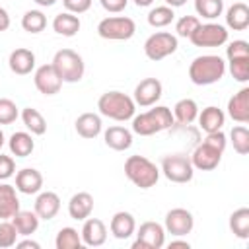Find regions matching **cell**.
<instances>
[{
  "mask_svg": "<svg viewBox=\"0 0 249 249\" xmlns=\"http://www.w3.org/2000/svg\"><path fill=\"white\" fill-rule=\"evenodd\" d=\"M226 74V62L220 54H200L189 64V78L195 86H212Z\"/></svg>",
  "mask_w": 249,
  "mask_h": 249,
  "instance_id": "cell-1",
  "label": "cell"
},
{
  "mask_svg": "<svg viewBox=\"0 0 249 249\" xmlns=\"http://www.w3.org/2000/svg\"><path fill=\"white\" fill-rule=\"evenodd\" d=\"M173 123L175 119H173L171 109L165 105H156L154 109L132 117V132L140 136H152V134L171 128Z\"/></svg>",
  "mask_w": 249,
  "mask_h": 249,
  "instance_id": "cell-2",
  "label": "cell"
},
{
  "mask_svg": "<svg viewBox=\"0 0 249 249\" xmlns=\"http://www.w3.org/2000/svg\"><path fill=\"white\" fill-rule=\"evenodd\" d=\"M97 109H99V115L113 119V121H119V123H124V121L134 117L136 103L130 95L113 89V91H105L97 99Z\"/></svg>",
  "mask_w": 249,
  "mask_h": 249,
  "instance_id": "cell-3",
  "label": "cell"
},
{
  "mask_svg": "<svg viewBox=\"0 0 249 249\" xmlns=\"http://www.w3.org/2000/svg\"><path fill=\"white\" fill-rule=\"evenodd\" d=\"M124 175L138 189H150L160 179V167L146 156H128L124 161Z\"/></svg>",
  "mask_w": 249,
  "mask_h": 249,
  "instance_id": "cell-4",
  "label": "cell"
},
{
  "mask_svg": "<svg viewBox=\"0 0 249 249\" xmlns=\"http://www.w3.org/2000/svg\"><path fill=\"white\" fill-rule=\"evenodd\" d=\"M51 64L58 72L60 80L66 82V84H76L86 74V64H84L82 54H78L72 49H60V51H56Z\"/></svg>",
  "mask_w": 249,
  "mask_h": 249,
  "instance_id": "cell-5",
  "label": "cell"
},
{
  "mask_svg": "<svg viewBox=\"0 0 249 249\" xmlns=\"http://www.w3.org/2000/svg\"><path fill=\"white\" fill-rule=\"evenodd\" d=\"M136 33V23L128 16H109L97 23V35L107 41H128Z\"/></svg>",
  "mask_w": 249,
  "mask_h": 249,
  "instance_id": "cell-6",
  "label": "cell"
},
{
  "mask_svg": "<svg viewBox=\"0 0 249 249\" xmlns=\"http://www.w3.org/2000/svg\"><path fill=\"white\" fill-rule=\"evenodd\" d=\"M165 179L171 183H189L195 175V167L191 163V158L185 154H167L161 158V169Z\"/></svg>",
  "mask_w": 249,
  "mask_h": 249,
  "instance_id": "cell-7",
  "label": "cell"
},
{
  "mask_svg": "<svg viewBox=\"0 0 249 249\" xmlns=\"http://www.w3.org/2000/svg\"><path fill=\"white\" fill-rule=\"evenodd\" d=\"M177 47H179L177 35H173L169 31H156L144 41V54L150 60L158 62V60H163L169 54H173L177 51Z\"/></svg>",
  "mask_w": 249,
  "mask_h": 249,
  "instance_id": "cell-8",
  "label": "cell"
},
{
  "mask_svg": "<svg viewBox=\"0 0 249 249\" xmlns=\"http://www.w3.org/2000/svg\"><path fill=\"white\" fill-rule=\"evenodd\" d=\"M189 41L195 47H222L228 41V29L216 21H208V23H200L193 35L189 37Z\"/></svg>",
  "mask_w": 249,
  "mask_h": 249,
  "instance_id": "cell-9",
  "label": "cell"
},
{
  "mask_svg": "<svg viewBox=\"0 0 249 249\" xmlns=\"http://www.w3.org/2000/svg\"><path fill=\"white\" fill-rule=\"evenodd\" d=\"M134 233L136 239L132 249H161L165 245V228L158 222H144Z\"/></svg>",
  "mask_w": 249,
  "mask_h": 249,
  "instance_id": "cell-10",
  "label": "cell"
},
{
  "mask_svg": "<svg viewBox=\"0 0 249 249\" xmlns=\"http://www.w3.org/2000/svg\"><path fill=\"white\" fill-rule=\"evenodd\" d=\"M163 228H165V233H171L175 237H183V235L193 231L195 218H193L191 210H187V208H171L165 214Z\"/></svg>",
  "mask_w": 249,
  "mask_h": 249,
  "instance_id": "cell-11",
  "label": "cell"
},
{
  "mask_svg": "<svg viewBox=\"0 0 249 249\" xmlns=\"http://www.w3.org/2000/svg\"><path fill=\"white\" fill-rule=\"evenodd\" d=\"M33 82L39 93L43 95H56L64 84L53 64H41L33 74Z\"/></svg>",
  "mask_w": 249,
  "mask_h": 249,
  "instance_id": "cell-12",
  "label": "cell"
},
{
  "mask_svg": "<svg viewBox=\"0 0 249 249\" xmlns=\"http://www.w3.org/2000/svg\"><path fill=\"white\" fill-rule=\"evenodd\" d=\"M161 93H163V86L158 78H144L136 84L132 99L140 107H152L160 101Z\"/></svg>",
  "mask_w": 249,
  "mask_h": 249,
  "instance_id": "cell-13",
  "label": "cell"
},
{
  "mask_svg": "<svg viewBox=\"0 0 249 249\" xmlns=\"http://www.w3.org/2000/svg\"><path fill=\"white\" fill-rule=\"evenodd\" d=\"M189 158H191V163H193L195 169L212 171V169H216V167L220 165V161H222V152L216 150V148H212V146H208V144H204V142H200V144L193 150V154H191Z\"/></svg>",
  "mask_w": 249,
  "mask_h": 249,
  "instance_id": "cell-14",
  "label": "cell"
},
{
  "mask_svg": "<svg viewBox=\"0 0 249 249\" xmlns=\"http://www.w3.org/2000/svg\"><path fill=\"white\" fill-rule=\"evenodd\" d=\"M82 243L88 245V247H99L107 241V228L103 224V220L99 218H86L84 220V226H82Z\"/></svg>",
  "mask_w": 249,
  "mask_h": 249,
  "instance_id": "cell-15",
  "label": "cell"
},
{
  "mask_svg": "<svg viewBox=\"0 0 249 249\" xmlns=\"http://www.w3.org/2000/svg\"><path fill=\"white\" fill-rule=\"evenodd\" d=\"M8 66L14 74L18 76H27L33 72L35 68V53L25 49V47H18L10 53L8 56Z\"/></svg>",
  "mask_w": 249,
  "mask_h": 249,
  "instance_id": "cell-16",
  "label": "cell"
},
{
  "mask_svg": "<svg viewBox=\"0 0 249 249\" xmlns=\"http://www.w3.org/2000/svg\"><path fill=\"white\" fill-rule=\"evenodd\" d=\"M228 115L239 124L249 123V88H241L228 99Z\"/></svg>",
  "mask_w": 249,
  "mask_h": 249,
  "instance_id": "cell-17",
  "label": "cell"
},
{
  "mask_svg": "<svg viewBox=\"0 0 249 249\" xmlns=\"http://www.w3.org/2000/svg\"><path fill=\"white\" fill-rule=\"evenodd\" d=\"M43 189V175L35 167H23L16 173V191L23 195H37Z\"/></svg>",
  "mask_w": 249,
  "mask_h": 249,
  "instance_id": "cell-18",
  "label": "cell"
},
{
  "mask_svg": "<svg viewBox=\"0 0 249 249\" xmlns=\"http://www.w3.org/2000/svg\"><path fill=\"white\" fill-rule=\"evenodd\" d=\"M60 210V196L54 191H43L35 198V214L39 220H53Z\"/></svg>",
  "mask_w": 249,
  "mask_h": 249,
  "instance_id": "cell-19",
  "label": "cell"
},
{
  "mask_svg": "<svg viewBox=\"0 0 249 249\" xmlns=\"http://www.w3.org/2000/svg\"><path fill=\"white\" fill-rule=\"evenodd\" d=\"M109 230L113 233V237L117 239H128L134 231H136V220L130 212L126 210H119L113 214L111 222H109Z\"/></svg>",
  "mask_w": 249,
  "mask_h": 249,
  "instance_id": "cell-20",
  "label": "cell"
},
{
  "mask_svg": "<svg viewBox=\"0 0 249 249\" xmlns=\"http://www.w3.org/2000/svg\"><path fill=\"white\" fill-rule=\"evenodd\" d=\"M103 140H105V146H109L111 150L124 152V150H128L132 146V130L115 124V126H109L103 132Z\"/></svg>",
  "mask_w": 249,
  "mask_h": 249,
  "instance_id": "cell-21",
  "label": "cell"
},
{
  "mask_svg": "<svg viewBox=\"0 0 249 249\" xmlns=\"http://www.w3.org/2000/svg\"><path fill=\"white\" fill-rule=\"evenodd\" d=\"M91 212H93V196L89 193L80 191V193L70 196V200H68V214H70V218L84 222L88 216H91Z\"/></svg>",
  "mask_w": 249,
  "mask_h": 249,
  "instance_id": "cell-22",
  "label": "cell"
},
{
  "mask_svg": "<svg viewBox=\"0 0 249 249\" xmlns=\"http://www.w3.org/2000/svg\"><path fill=\"white\" fill-rule=\"evenodd\" d=\"M196 119H198V126L204 132H214V130H222L226 123V113L216 105H208L202 111H198Z\"/></svg>",
  "mask_w": 249,
  "mask_h": 249,
  "instance_id": "cell-23",
  "label": "cell"
},
{
  "mask_svg": "<svg viewBox=\"0 0 249 249\" xmlns=\"http://www.w3.org/2000/svg\"><path fill=\"white\" fill-rule=\"evenodd\" d=\"M19 210V198L14 185L0 183V220H10Z\"/></svg>",
  "mask_w": 249,
  "mask_h": 249,
  "instance_id": "cell-24",
  "label": "cell"
},
{
  "mask_svg": "<svg viewBox=\"0 0 249 249\" xmlns=\"http://www.w3.org/2000/svg\"><path fill=\"white\" fill-rule=\"evenodd\" d=\"M226 25L233 31H245L249 27V6L245 2H235L226 10Z\"/></svg>",
  "mask_w": 249,
  "mask_h": 249,
  "instance_id": "cell-25",
  "label": "cell"
},
{
  "mask_svg": "<svg viewBox=\"0 0 249 249\" xmlns=\"http://www.w3.org/2000/svg\"><path fill=\"white\" fill-rule=\"evenodd\" d=\"M74 128L76 132L82 136V138H95L101 128H103V123H101V117L97 113H82L76 123H74Z\"/></svg>",
  "mask_w": 249,
  "mask_h": 249,
  "instance_id": "cell-26",
  "label": "cell"
},
{
  "mask_svg": "<svg viewBox=\"0 0 249 249\" xmlns=\"http://www.w3.org/2000/svg\"><path fill=\"white\" fill-rule=\"evenodd\" d=\"M80 27H82L80 18L76 14H70V12H60L53 19V31L56 35H62V37H74L80 31Z\"/></svg>",
  "mask_w": 249,
  "mask_h": 249,
  "instance_id": "cell-27",
  "label": "cell"
},
{
  "mask_svg": "<svg viewBox=\"0 0 249 249\" xmlns=\"http://www.w3.org/2000/svg\"><path fill=\"white\" fill-rule=\"evenodd\" d=\"M8 148H10L12 156H16V158H27V156H31V152L35 150L33 134L31 132H23V130L14 132L10 136V140H8Z\"/></svg>",
  "mask_w": 249,
  "mask_h": 249,
  "instance_id": "cell-28",
  "label": "cell"
},
{
  "mask_svg": "<svg viewBox=\"0 0 249 249\" xmlns=\"http://www.w3.org/2000/svg\"><path fill=\"white\" fill-rule=\"evenodd\" d=\"M196 117H198V105H196L195 99L183 97V99H179L175 103V107H173V119L179 124L189 126L193 121H196Z\"/></svg>",
  "mask_w": 249,
  "mask_h": 249,
  "instance_id": "cell-29",
  "label": "cell"
},
{
  "mask_svg": "<svg viewBox=\"0 0 249 249\" xmlns=\"http://www.w3.org/2000/svg\"><path fill=\"white\" fill-rule=\"evenodd\" d=\"M12 224L16 226V230H18V233L19 235H31V233H35L37 231V228H39V216L35 214V210L31 212V210H18L12 218Z\"/></svg>",
  "mask_w": 249,
  "mask_h": 249,
  "instance_id": "cell-30",
  "label": "cell"
},
{
  "mask_svg": "<svg viewBox=\"0 0 249 249\" xmlns=\"http://www.w3.org/2000/svg\"><path fill=\"white\" fill-rule=\"evenodd\" d=\"M21 121L25 124V128L31 134H35V136H41V134L47 132V121H45V117L37 109H33V107H23L21 109Z\"/></svg>",
  "mask_w": 249,
  "mask_h": 249,
  "instance_id": "cell-31",
  "label": "cell"
},
{
  "mask_svg": "<svg viewBox=\"0 0 249 249\" xmlns=\"http://www.w3.org/2000/svg\"><path fill=\"white\" fill-rule=\"evenodd\" d=\"M230 230L239 239H247L249 237V208L247 206H241V208L231 212V216H230Z\"/></svg>",
  "mask_w": 249,
  "mask_h": 249,
  "instance_id": "cell-32",
  "label": "cell"
},
{
  "mask_svg": "<svg viewBox=\"0 0 249 249\" xmlns=\"http://www.w3.org/2000/svg\"><path fill=\"white\" fill-rule=\"evenodd\" d=\"M84 243H82V235L76 228H60L56 237H54V247L56 249H80Z\"/></svg>",
  "mask_w": 249,
  "mask_h": 249,
  "instance_id": "cell-33",
  "label": "cell"
},
{
  "mask_svg": "<svg viewBox=\"0 0 249 249\" xmlns=\"http://www.w3.org/2000/svg\"><path fill=\"white\" fill-rule=\"evenodd\" d=\"M21 27L31 35H37L47 27V16L41 10H27L21 16Z\"/></svg>",
  "mask_w": 249,
  "mask_h": 249,
  "instance_id": "cell-34",
  "label": "cell"
},
{
  "mask_svg": "<svg viewBox=\"0 0 249 249\" xmlns=\"http://www.w3.org/2000/svg\"><path fill=\"white\" fill-rule=\"evenodd\" d=\"M195 10L200 18L212 21L222 16L224 12V0H195Z\"/></svg>",
  "mask_w": 249,
  "mask_h": 249,
  "instance_id": "cell-35",
  "label": "cell"
},
{
  "mask_svg": "<svg viewBox=\"0 0 249 249\" xmlns=\"http://www.w3.org/2000/svg\"><path fill=\"white\" fill-rule=\"evenodd\" d=\"M175 19V12L171 6H156L148 12V23L152 27H165Z\"/></svg>",
  "mask_w": 249,
  "mask_h": 249,
  "instance_id": "cell-36",
  "label": "cell"
},
{
  "mask_svg": "<svg viewBox=\"0 0 249 249\" xmlns=\"http://www.w3.org/2000/svg\"><path fill=\"white\" fill-rule=\"evenodd\" d=\"M230 142L239 156H247L249 154V130H247V126L235 124L230 132Z\"/></svg>",
  "mask_w": 249,
  "mask_h": 249,
  "instance_id": "cell-37",
  "label": "cell"
},
{
  "mask_svg": "<svg viewBox=\"0 0 249 249\" xmlns=\"http://www.w3.org/2000/svg\"><path fill=\"white\" fill-rule=\"evenodd\" d=\"M18 230L16 226L12 224V220H2L0 222V247L2 249H8V247H14L16 241H18Z\"/></svg>",
  "mask_w": 249,
  "mask_h": 249,
  "instance_id": "cell-38",
  "label": "cell"
},
{
  "mask_svg": "<svg viewBox=\"0 0 249 249\" xmlns=\"http://www.w3.org/2000/svg\"><path fill=\"white\" fill-rule=\"evenodd\" d=\"M200 25V19L196 16H181L175 23V31H177V37H185L189 39L193 35V31Z\"/></svg>",
  "mask_w": 249,
  "mask_h": 249,
  "instance_id": "cell-39",
  "label": "cell"
},
{
  "mask_svg": "<svg viewBox=\"0 0 249 249\" xmlns=\"http://www.w3.org/2000/svg\"><path fill=\"white\" fill-rule=\"evenodd\" d=\"M18 117H19L18 105L8 97H0V124H12Z\"/></svg>",
  "mask_w": 249,
  "mask_h": 249,
  "instance_id": "cell-40",
  "label": "cell"
},
{
  "mask_svg": "<svg viewBox=\"0 0 249 249\" xmlns=\"http://www.w3.org/2000/svg\"><path fill=\"white\" fill-rule=\"evenodd\" d=\"M228 62H230V72H231L233 80L245 84L249 80V56L247 58H233Z\"/></svg>",
  "mask_w": 249,
  "mask_h": 249,
  "instance_id": "cell-41",
  "label": "cell"
},
{
  "mask_svg": "<svg viewBox=\"0 0 249 249\" xmlns=\"http://www.w3.org/2000/svg\"><path fill=\"white\" fill-rule=\"evenodd\" d=\"M226 56H228V60H233V58H247V56H249V43L243 41V39L231 41V43L226 47Z\"/></svg>",
  "mask_w": 249,
  "mask_h": 249,
  "instance_id": "cell-42",
  "label": "cell"
},
{
  "mask_svg": "<svg viewBox=\"0 0 249 249\" xmlns=\"http://www.w3.org/2000/svg\"><path fill=\"white\" fill-rule=\"evenodd\" d=\"M202 142L208 144V146H212V148H216V150H220L222 154H224V150H226V146H228V138H226V134H224L222 130L206 132V138H204Z\"/></svg>",
  "mask_w": 249,
  "mask_h": 249,
  "instance_id": "cell-43",
  "label": "cell"
},
{
  "mask_svg": "<svg viewBox=\"0 0 249 249\" xmlns=\"http://www.w3.org/2000/svg\"><path fill=\"white\" fill-rule=\"evenodd\" d=\"M14 173H16V161H14V158L12 156H6V154H0V181L10 179Z\"/></svg>",
  "mask_w": 249,
  "mask_h": 249,
  "instance_id": "cell-44",
  "label": "cell"
},
{
  "mask_svg": "<svg viewBox=\"0 0 249 249\" xmlns=\"http://www.w3.org/2000/svg\"><path fill=\"white\" fill-rule=\"evenodd\" d=\"M91 2L93 0H62V4H64V8H66V12H70V14H84V12H88L89 8H91Z\"/></svg>",
  "mask_w": 249,
  "mask_h": 249,
  "instance_id": "cell-45",
  "label": "cell"
},
{
  "mask_svg": "<svg viewBox=\"0 0 249 249\" xmlns=\"http://www.w3.org/2000/svg\"><path fill=\"white\" fill-rule=\"evenodd\" d=\"M99 4H101V8H103L105 12H109V14H121V12L126 8L128 0H99Z\"/></svg>",
  "mask_w": 249,
  "mask_h": 249,
  "instance_id": "cell-46",
  "label": "cell"
},
{
  "mask_svg": "<svg viewBox=\"0 0 249 249\" xmlns=\"http://www.w3.org/2000/svg\"><path fill=\"white\" fill-rule=\"evenodd\" d=\"M8 27H10V14L4 8H0V33L6 31Z\"/></svg>",
  "mask_w": 249,
  "mask_h": 249,
  "instance_id": "cell-47",
  "label": "cell"
},
{
  "mask_svg": "<svg viewBox=\"0 0 249 249\" xmlns=\"http://www.w3.org/2000/svg\"><path fill=\"white\" fill-rule=\"evenodd\" d=\"M16 247H19V249H23V247H33V249H39L41 245H39L37 241H33V239H23V241H16Z\"/></svg>",
  "mask_w": 249,
  "mask_h": 249,
  "instance_id": "cell-48",
  "label": "cell"
},
{
  "mask_svg": "<svg viewBox=\"0 0 249 249\" xmlns=\"http://www.w3.org/2000/svg\"><path fill=\"white\" fill-rule=\"evenodd\" d=\"M173 247H185V249H189L191 245H189V241H183V239H173V241H169V249H173Z\"/></svg>",
  "mask_w": 249,
  "mask_h": 249,
  "instance_id": "cell-49",
  "label": "cell"
},
{
  "mask_svg": "<svg viewBox=\"0 0 249 249\" xmlns=\"http://www.w3.org/2000/svg\"><path fill=\"white\" fill-rule=\"evenodd\" d=\"M165 4L171 6V8H181V6L187 4V0H165Z\"/></svg>",
  "mask_w": 249,
  "mask_h": 249,
  "instance_id": "cell-50",
  "label": "cell"
},
{
  "mask_svg": "<svg viewBox=\"0 0 249 249\" xmlns=\"http://www.w3.org/2000/svg\"><path fill=\"white\" fill-rule=\"evenodd\" d=\"M132 2H134L138 8H146V6H152L154 0H132Z\"/></svg>",
  "mask_w": 249,
  "mask_h": 249,
  "instance_id": "cell-51",
  "label": "cell"
},
{
  "mask_svg": "<svg viewBox=\"0 0 249 249\" xmlns=\"http://www.w3.org/2000/svg\"><path fill=\"white\" fill-rule=\"evenodd\" d=\"M35 4H39V6H43V8H49V6H53L56 0H33Z\"/></svg>",
  "mask_w": 249,
  "mask_h": 249,
  "instance_id": "cell-52",
  "label": "cell"
},
{
  "mask_svg": "<svg viewBox=\"0 0 249 249\" xmlns=\"http://www.w3.org/2000/svg\"><path fill=\"white\" fill-rule=\"evenodd\" d=\"M4 142H6V138H4V132H2V128H0V148L4 146Z\"/></svg>",
  "mask_w": 249,
  "mask_h": 249,
  "instance_id": "cell-53",
  "label": "cell"
}]
</instances>
